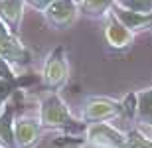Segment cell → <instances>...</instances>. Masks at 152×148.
Returning a JSON list of instances; mask_svg holds the SVG:
<instances>
[{"instance_id":"cell-10","label":"cell","mask_w":152,"mask_h":148,"mask_svg":"<svg viewBox=\"0 0 152 148\" xmlns=\"http://www.w3.org/2000/svg\"><path fill=\"white\" fill-rule=\"evenodd\" d=\"M24 0H0V20L12 30L18 32L24 16Z\"/></svg>"},{"instance_id":"cell-3","label":"cell","mask_w":152,"mask_h":148,"mask_svg":"<svg viewBox=\"0 0 152 148\" xmlns=\"http://www.w3.org/2000/svg\"><path fill=\"white\" fill-rule=\"evenodd\" d=\"M67 75H69V67H67V59H65V51H63V47H56L45 57L44 83L50 89H59L67 81Z\"/></svg>"},{"instance_id":"cell-14","label":"cell","mask_w":152,"mask_h":148,"mask_svg":"<svg viewBox=\"0 0 152 148\" xmlns=\"http://www.w3.org/2000/svg\"><path fill=\"white\" fill-rule=\"evenodd\" d=\"M115 6L129 12H138V14L152 12V0H115Z\"/></svg>"},{"instance_id":"cell-13","label":"cell","mask_w":152,"mask_h":148,"mask_svg":"<svg viewBox=\"0 0 152 148\" xmlns=\"http://www.w3.org/2000/svg\"><path fill=\"white\" fill-rule=\"evenodd\" d=\"M136 114L142 122L152 125V91H142L138 93V109Z\"/></svg>"},{"instance_id":"cell-1","label":"cell","mask_w":152,"mask_h":148,"mask_svg":"<svg viewBox=\"0 0 152 148\" xmlns=\"http://www.w3.org/2000/svg\"><path fill=\"white\" fill-rule=\"evenodd\" d=\"M0 57L12 65L14 71L26 67L30 63V51L22 44V40L0 20Z\"/></svg>"},{"instance_id":"cell-9","label":"cell","mask_w":152,"mask_h":148,"mask_svg":"<svg viewBox=\"0 0 152 148\" xmlns=\"http://www.w3.org/2000/svg\"><path fill=\"white\" fill-rule=\"evenodd\" d=\"M14 103L8 101L0 107V146L2 148H18L14 138Z\"/></svg>"},{"instance_id":"cell-8","label":"cell","mask_w":152,"mask_h":148,"mask_svg":"<svg viewBox=\"0 0 152 148\" xmlns=\"http://www.w3.org/2000/svg\"><path fill=\"white\" fill-rule=\"evenodd\" d=\"M105 40L111 47L115 50H124L129 47L134 40V34L130 32L126 26H124L113 12L107 14V24H105Z\"/></svg>"},{"instance_id":"cell-11","label":"cell","mask_w":152,"mask_h":148,"mask_svg":"<svg viewBox=\"0 0 152 148\" xmlns=\"http://www.w3.org/2000/svg\"><path fill=\"white\" fill-rule=\"evenodd\" d=\"M111 12H113L132 34L152 28V12L150 14H138V12H129V10H123V8H117V6H113Z\"/></svg>"},{"instance_id":"cell-4","label":"cell","mask_w":152,"mask_h":148,"mask_svg":"<svg viewBox=\"0 0 152 148\" xmlns=\"http://www.w3.org/2000/svg\"><path fill=\"white\" fill-rule=\"evenodd\" d=\"M79 14V0H56L44 10L45 22L51 28H67L77 20Z\"/></svg>"},{"instance_id":"cell-6","label":"cell","mask_w":152,"mask_h":148,"mask_svg":"<svg viewBox=\"0 0 152 148\" xmlns=\"http://www.w3.org/2000/svg\"><path fill=\"white\" fill-rule=\"evenodd\" d=\"M123 113L121 103L111 99H91L83 109V119L91 122H105Z\"/></svg>"},{"instance_id":"cell-12","label":"cell","mask_w":152,"mask_h":148,"mask_svg":"<svg viewBox=\"0 0 152 148\" xmlns=\"http://www.w3.org/2000/svg\"><path fill=\"white\" fill-rule=\"evenodd\" d=\"M115 0H81V10L87 16H107L109 12L113 10Z\"/></svg>"},{"instance_id":"cell-16","label":"cell","mask_w":152,"mask_h":148,"mask_svg":"<svg viewBox=\"0 0 152 148\" xmlns=\"http://www.w3.org/2000/svg\"><path fill=\"white\" fill-rule=\"evenodd\" d=\"M12 85L14 81H6V79H0V107L4 105L12 95Z\"/></svg>"},{"instance_id":"cell-7","label":"cell","mask_w":152,"mask_h":148,"mask_svg":"<svg viewBox=\"0 0 152 148\" xmlns=\"http://www.w3.org/2000/svg\"><path fill=\"white\" fill-rule=\"evenodd\" d=\"M39 132H42V122L34 117H18L14 120V138H16L18 148H30L38 142Z\"/></svg>"},{"instance_id":"cell-17","label":"cell","mask_w":152,"mask_h":148,"mask_svg":"<svg viewBox=\"0 0 152 148\" xmlns=\"http://www.w3.org/2000/svg\"><path fill=\"white\" fill-rule=\"evenodd\" d=\"M26 4H30L32 8H36V10H39V12H44L48 6L51 4V2H56V0H24Z\"/></svg>"},{"instance_id":"cell-5","label":"cell","mask_w":152,"mask_h":148,"mask_svg":"<svg viewBox=\"0 0 152 148\" xmlns=\"http://www.w3.org/2000/svg\"><path fill=\"white\" fill-rule=\"evenodd\" d=\"M87 140L97 144V146H105V148H124L126 134L117 131L107 120L105 122H91L87 126Z\"/></svg>"},{"instance_id":"cell-2","label":"cell","mask_w":152,"mask_h":148,"mask_svg":"<svg viewBox=\"0 0 152 148\" xmlns=\"http://www.w3.org/2000/svg\"><path fill=\"white\" fill-rule=\"evenodd\" d=\"M39 122L45 128H63L75 122L67 105L57 93H50L39 105Z\"/></svg>"},{"instance_id":"cell-15","label":"cell","mask_w":152,"mask_h":148,"mask_svg":"<svg viewBox=\"0 0 152 148\" xmlns=\"http://www.w3.org/2000/svg\"><path fill=\"white\" fill-rule=\"evenodd\" d=\"M124 148H152V138L142 134L140 131H130L126 132Z\"/></svg>"}]
</instances>
